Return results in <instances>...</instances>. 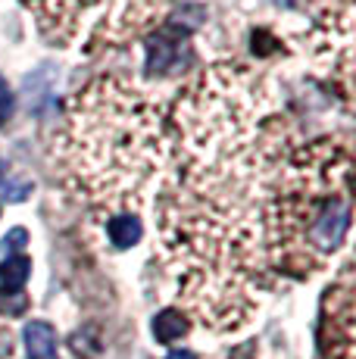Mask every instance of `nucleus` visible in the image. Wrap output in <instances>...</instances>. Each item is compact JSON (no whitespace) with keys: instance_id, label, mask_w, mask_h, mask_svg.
I'll use <instances>...</instances> for the list:
<instances>
[{"instance_id":"nucleus-10","label":"nucleus","mask_w":356,"mask_h":359,"mask_svg":"<svg viewBox=\"0 0 356 359\" xmlns=\"http://www.w3.org/2000/svg\"><path fill=\"white\" fill-rule=\"evenodd\" d=\"M25 241H29V231H25V229H13V231L4 238V250H10V253H13V250H22Z\"/></svg>"},{"instance_id":"nucleus-2","label":"nucleus","mask_w":356,"mask_h":359,"mask_svg":"<svg viewBox=\"0 0 356 359\" xmlns=\"http://www.w3.org/2000/svg\"><path fill=\"white\" fill-rule=\"evenodd\" d=\"M57 154L66 182L94 212L138 216L150 182L169 165L172 137L147 91L104 75L66 103Z\"/></svg>"},{"instance_id":"nucleus-6","label":"nucleus","mask_w":356,"mask_h":359,"mask_svg":"<svg viewBox=\"0 0 356 359\" xmlns=\"http://www.w3.org/2000/svg\"><path fill=\"white\" fill-rule=\"evenodd\" d=\"M184 334H188V319H184V313H178V309H163L153 319V337L160 344H175L178 337H184Z\"/></svg>"},{"instance_id":"nucleus-1","label":"nucleus","mask_w":356,"mask_h":359,"mask_svg":"<svg viewBox=\"0 0 356 359\" xmlns=\"http://www.w3.org/2000/svg\"><path fill=\"white\" fill-rule=\"evenodd\" d=\"M172 178L160 191L163 257L191 309L238 328L250 297L294 253L306 141L256 69L216 63L178 91Z\"/></svg>"},{"instance_id":"nucleus-8","label":"nucleus","mask_w":356,"mask_h":359,"mask_svg":"<svg viewBox=\"0 0 356 359\" xmlns=\"http://www.w3.org/2000/svg\"><path fill=\"white\" fill-rule=\"evenodd\" d=\"M29 309V297L22 291H6L0 287V316H22Z\"/></svg>"},{"instance_id":"nucleus-11","label":"nucleus","mask_w":356,"mask_h":359,"mask_svg":"<svg viewBox=\"0 0 356 359\" xmlns=\"http://www.w3.org/2000/svg\"><path fill=\"white\" fill-rule=\"evenodd\" d=\"M166 359H197V356L191 353V350H172V353H169Z\"/></svg>"},{"instance_id":"nucleus-3","label":"nucleus","mask_w":356,"mask_h":359,"mask_svg":"<svg viewBox=\"0 0 356 359\" xmlns=\"http://www.w3.org/2000/svg\"><path fill=\"white\" fill-rule=\"evenodd\" d=\"M60 47H116L153 32L172 0H22Z\"/></svg>"},{"instance_id":"nucleus-5","label":"nucleus","mask_w":356,"mask_h":359,"mask_svg":"<svg viewBox=\"0 0 356 359\" xmlns=\"http://www.w3.org/2000/svg\"><path fill=\"white\" fill-rule=\"evenodd\" d=\"M107 234H109V241H113V247H119V250H128V247H135L141 241L144 225H141L138 216H132V212H122V216H113L107 222Z\"/></svg>"},{"instance_id":"nucleus-7","label":"nucleus","mask_w":356,"mask_h":359,"mask_svg":"<svg viewBox=\"0 0 356 359\" xmlns=\"http://www.w3.org/2000/svg\"><path fill=\"white\" fill-rule=\"evenodd\" d=\"M32 275V259L29 257H6L0 262V281H4L6 291H22L25 281Z\"/></svg>"},{"instance_id":"nucleus-12","label":"nucleus","mask_w":356,"mask_h":359,"mask_svg":"<svg viewBox=\"0 0 356 359\" xmlns=\"http://www.w3.org/2000/svg\"><path fill=\"white\" fill-rule=\"evenodd\" d=\"M0 182H4V165H0Z\"/></svg>"},{"instance_id":"nucleus-9","label":"nucleus","mask_w":356,"mask_h":359,"mask_svg":"<svg viewBox=\"0 0 356 359\" xmlns=\"http://www.w3.org/2000/svg\"><path fill=\"white\" fill-rule=\"evenodd\" d=\"M10 116H13V91L6 85V79L0 75V126H6Z\"/></svg>"},{"instance_id":"nucleus-4","label":"nucleus","mask_w":356,"mask_h":359,"mask_svg":"<svg viewBox=\"0 0 356 359\" xmlns=\"http://www.w3.org/2000/svg\"><path fill=\"white\" fill-rule=\"evenodd\" d=\"M25 337V359H57V331L47 322H29L22 331Z\"/></svg>"}]
</instances>
